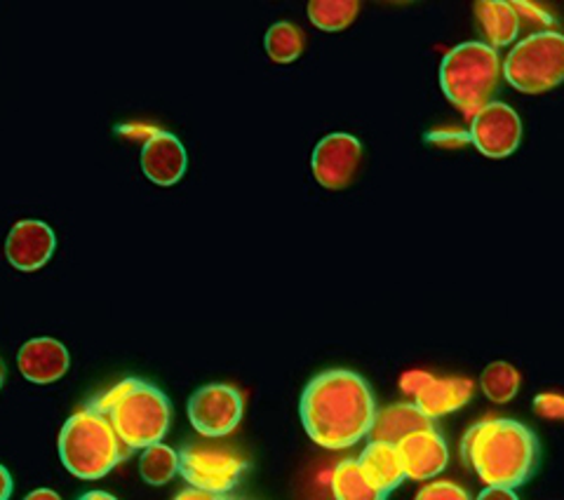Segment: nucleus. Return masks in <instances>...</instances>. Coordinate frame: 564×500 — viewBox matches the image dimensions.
<instances>
[{"label": "nucleus", "mask_w": 564, "mask_h": 500, "mask_svg": "<svg viewBox=\"0 0 564 500\" xmlns=\"http://www.w3.org/2000/svg\"><path fill=\"white\" fill-rule=\"evenodd\" d=\"M299 416L317 446L329 452L350 449L372 431L377 416L372 385L348 369L317 373L302 392Z\"/></svg>", "instance_id": "obj_1"}, {"label": "nucleus", "mask_w": 564, "mask_h": 500, "mask_svg": "<svg viewBox=\"0 0 564 500\" xmlns=\"http://www.w3.org/2000/svg\"><path fill=\"white\" fill-rule=\"evenodd\" d=\"M462 456L487 487L516 491L536 470L539 439L524 423L494 416L468 427L462 439Z\"/></svg>", "instance_id": "obj_2"}, {"label": "nucleus", "mask_w": 564, "mask_h": 500, "mask_svg": "<svg viewBox=\"0 0 564 500\" xmlns=\"http://www.w3.org/2000/svg\"><path fill=\"white\" fill-rule=\"evenodd\" d=\"M111 423L120 444L144 452L161 444L172 425V404L161 388L141 379H126L99 395L93 404Z\"/></svg>", "instance_id": "obj_3"}, {"label": "nucleus", "mask_w": 564, "mask_h": 500, "mask_svg": "<svg viewBox=\"0 0 564 500\" xmlns=\"http://www.w3.org/2000/svg\"><path fill=\"white\" fill-rule=\"evenodd\" d=\"M501 83L499 52L482 41H468L452 47L440 64V87L447 101L473 118L494 101Z\"/></svg>", "instance_id": "obj_4"}, {"label": "nucleus", "mask_w": 564, "mask_h": 500, "mask_svg": "<svg viewBox=\"0 0 564 500\" xmlns=\"http://www.w3.org/2000/svg\"><path fill=\"white\" fill-rule=\"evenodd\" d=\"M59 458L74 477L95 481L109 475L126 458V446L120 444L104 414L93 406H85L62 427Z\"/></svg>", "instance_id": "obj_5"}, {"label": "nucleus", "mask_w": 564, "mask_h": 500, "mask_svg": "<svg viewBox=\"0 0 564 500\" xmlns=\"http://www.w3.org/2000/svg\"><path fill=\"white\" fill-rule=\"evenodd\" d=\"M501 78L524 95L551 93L564 78L562 33L536 31L518 41L501 62Z\"/></svg>", "instance_id": "obj_6"}, {"label": "nucleus", "mask_w": 564, "mask_h": 500, "mask_svg": "<svg viewBox=\"0 0 564 500\" xmlns=\"http://www.w3.org/2000/svg\"><path fill=\"white\" fill-rule=\"evenodd\" d=\"M247 460L221 446L188 444L180 452V475L186 479L188 489H196L212 498L228 496L242 479Z\"/></svg>", "instance_id": "obj_7"}, {"label": "nucleus", "mask_w": 564, "mask_h": 500, "mask_svg": "<svg viewBox=\"0 0 564 500\" xmlns=\"http://www.w3.org/2000/svg\"><path fill=\"white\" fill-rule=\"evenodd\" d=\"M188 421L193 431L207 439L231 435L242 421V392L226 383H209L198 388L188 400Z\"/></svg>", "instance_id": "obj_8"}, {"label": "nucleus", "mask_w": 564, "mask_h": 500, "mask_svg": "<svg viewBox=\"0 0 564 500\" xmlns=\"http://www.w3.org/2000/svg\"><path fill=\"white\" fill-rule=\"evenodd\" d=\"M468 141L487 157H508L522 141V120L506 101H489L470 118Z\"/></svg>", "instance_id": "obj_9"}, {"label": "nucleus", "mask_w": 564, "mask_h": 500, "mask_svg": "<svg viewBox=\"0 0 564 500\" xmlns=\"http://www.w3.org/2000/svg\"><path fill=\"white\" fill-rule=\"evenodd\" d=\"M362 165V141L348 132H332L317 141L311 157L315 182L327 191H344Z\"/></svg>", "instance_id": "obj_10"}, {"label": "nucleus", "mask_w": 564, "mask_h": 500, "mask_svg": "<svg viewBox=\"0 0 564 500\" xmlns=\"http://www.w3.org/2000/svg\"><path fill=\"white\" fill-rule=\"evenodd\" d=\"M57 249V236L45 221H17L6 240V257L12 268L24 273L41 271Z\"/></svg>", "instance_id": "obj_11"}, {"label": "nucleus", "mask_w": 564, "mask_h": 500, "mask_svg": "<svg viewBox=\"0 0 564 500\" xmlns=\"http://www.w3.org/2000/svg\"><path fill=\"white\" fill-rule=\"evenodd\" d=\"M404 479L433 481L449 463V446L435 427H426L395 444Z\"/></svg>", "instance_id": "obj_12"}, {"label": "nucleus", "mask_w": 564, "mask_h": 500, "mask_svg": "<svg viewBox=\"0 0 564 500\" xmlns=\"http://www.w3.org/2000/svg\"><path fill=\"white\" fill-rule=\"evenodd\" d=\"M17 367H20L26 381L50 385L66 377L70 367V355L66 346L52 336L29 338L20 352H17Z\"/></svg>", "instance_id": "obj_13"}, {"label": "nucleus", "mask_w": 564, "mask_h": 500, "mask_svg": "<svg viewBox=\"0 0 564 500\" xmlns=\"http://www.w3.org/2000/svg\"><path fill=\"white\" fill-rule=\"evenodd\" d=\"M188 155L180 139L170 132H155L141 149V170L155 186H174L186 174Z\"/></svg>", "instance_id": "obj_14"}, {"label": "nucleus", "mask_w": 564, "mask_h": 500, "mask_svg": "<svg viewBox=\"0 0 564 500\" xmlns=\"http://www.w3.org/2000/svg\"><path fill=\"white\" fill-rule=\"evenodd\" d=\"M473 392H475V383L470 379H464V377L440 379L429 373L423 385L414 392L412 404L429 421H435L466 406L473 400Z\"/></svg>", "instance_id": "obj_15"}, {"label": "nucleus", "mask_w": 564, "mask_h": 500, "mask_svg": "<svg viewBox=\"0 0 564 500\" xmlns=\"http://www.w3.org/2000/svg\"><path fill=\"white\" fill-rule=\"evenodd\" d=\"M356 460L365 479L383 496L395 491L404 481L402 463L393 444L369 442Z\"/></svg>", "instance_id": "obj_16"}, {"label": "nucleus", "mask_w": 564, "mask_h": 500, "mask_svg": "<svg viewBox=\"0 0 564 500\" xmlns=\"http://www.w3.org/2000/svg\"><path fill=\"white\" fill-rule=\"evenodd\" d=\"M433 427V421L423 416L419 409L410 402H400L377 409V416L369 431V442H383V444H400L404 437H410L419 431Z\"/></svg>", "instance_id": "obj_17"}, {"label": "nucleus", "mask_w": 564, "mask_h": 500, "mask_svg": "<svg viewBox=\"0 0 564 500\" xmlns=\"http://www.w3.org/2000/svg\"><path fill=\"white\" fill-rule=\"evenodd\" d=\"M475 22H478L485 41L489 47L499 52V47H508L518 41L520 35V17L513 6L506 0H480L475 3Z\"/></svg>", "instance_id": "obj_18"}, {"label": "nucleus", "mask_w": 564, "mask_h": 500, "mask_svg": "<svg viewBox=\"0 0 564 500\" xmlns=\"http://www.w3.org/2000/svg\"><path fill=\"white\" fill-rule=\"evenodd\" d=\"M329 489L334 500H386L388 498L369 485L365 475L360 472L356 458H346L332 470Z\"/></svg>", "instance_id": "obj_19"}, {"label": "nucleus", "mask_w": 564, "mask_h": 500, "mask_svg": "<svg viewBox=\"0 0 564 500\" xmlns=\"http://www.w3.org/2000/svg\"><path fill=\"white\" fill-rule=\"evenodd\" d=\"M263 47H267V55L271 57V62L292 64L304 55L306 33L302 31V26H296L294 22H275L267 31Z\"/></svg>", "instance_id": "obj_20"}, {"label": "nucleus", "mask_w": 564, "mask_h": 500, "mask_svg": "<svg viewBox=\"0 0 564 500\" xmlns=\"http://www.w3.org/2000/svg\"><path fill=\"white\" fill-rule=\"evenodd\" d=\"M139 475L151 487H163L167 481L180 475V452L167 444H153L141 452L139 458Z\"/></svg>", "instance_id": "obj_21"}, {"label": "nucleus", "mask_w": 564, "mask_h": 500, "mask_svg": "<svg viewBox=\"0 0 564 500\" xmlns=\"http://www.w3.org/2000/svg\"><path fill=\"white\" fill-rule=\"evenodd\" d=\"M360 3L358 0H311L308 20L321 31H344L358 20Z\"/></svg>", "instance_id": "obj_22"}, {"label": "nucleus", "mask_w": 564, "mask_h": 500, "mask_svg": "<svg viewBox=\"0 0 564 500\" xmlns=\"http://www.w3.org/2000/svg\"><path fill=\"white\" fill-rule=\"evenodd\" d=\"M520 371L508 362H491L480 373V388L494 404H508L520 392Z\"/></svg>", "instance_id": "obj_23"}, {"label": "nucleus", "mask_w": 564, "mask_h": 500, "mask_svg": "<svg viewBox=\"0 0 564 500\" xmlns=\"http://www.w3.org/2000/svg\"><path fill=\"white\" fill-rule=\"evenodd\" d=\"M414 500H470V496L464 487H458L456 481L437 479L429 481L426 487H421Z\"/></svg>", "instance_id": "obj_24"}, {"label": "nucleus", "mask_w": 564, "mask_h": 500, "mask_svg": "<svg viewBox=\"0 0 564 500\" xmlns=\"http://www.w3.org/2000/svg\"><path fill=\"white\" fill-rule=\"evenodd\" d=\"M510 6H513V10L518 12L520 22L529 20V24L541 26V31H551V26L555 22L553 14L549 10H543L541 6H536V3H524V0H518V3H510Z\"/></svg>", "instance_id": "obj_25"}, {"label": "nucleus", "mask_w": 564, "mask_h": 500, "mask_svg": "<svg viewBox=\"0 0 564 500\" xmlns=\"http://www.w3.org/2000/svg\"><path fill=\"white\" fill-rule=\"evenodd\" d=\"M534 412L541 419L560 421L564 416V400L557 392H541V395L534 398Z\"/></svg>", "instance_id": "obj_26"}, {"label": "nucleus", "mask_w": 564, "mask_h": 500, "mask_svg": "<svg viewBox=\"0 0 564 500\" xmlns=\"http://www.w3.org/2000/svg\"><path fill=\"white\" fill-rule=\"evenodd\" d=\"M426 141H431V144L440 149H452V151L464 144H470L468 132H462V130H435L426 134Z\"/></svg>", "instance_id": "obj_27"}, {"label": "nucleus", "mask_w": 564, "mask_h": 500, "mask_svg": "<svg viewBox=\"0 0 564 500\" xmlns=\"http://www.w3.org/2000/svg\"><path fill=\"white\" fill-rule=\"evenodd\" d=\"M475 500H520V496L513 489H503V487H487L480 491V496Z\"/></svg>", "instance_id": "obj_28"}, {"label": "nucleus", "mask_w": 564, "mask_h": 500, "mask_svg": "<svg viewBox=\"0 0 564 500\" xmlns=\"http://www.w3.org/2000/svg\"><path fill=\"white\" fill-rule=\"evenodd\" d=\"M12 489H14L12 475H10V470L3 466V463H0V500H10Z\"/></svg>", "instance_id": "obj_29"}, {"label": "nucleus", "mask_w": 564, "mask_h": 500, "mask_svg": "<svg viewBox=\"0 0 564 500\" xmlns=\"http://www.w3.org/2000/svg\"><path fill=\"white\" fill-rule=\"evenodd\" d=\"M24 500H62V496L52 489H35Z\"/></svg>", "instance_id": "obj_30"}, {"label": "nucleus", "mask_w": 564, "mask_h": 500, "mask_svg": "<svg viewBox=\"0 0 564 500\" xmlns=\"http://www.w3.org/2000/svg\"><path fill=\"white\" fill-rule=\"evenodd\" d=\"M174 500H215V498L207 496V493H200L196 489H184V491L174 496Z\"/></svg>", "instance_id": "obj_31"}, {"label": "nucleus", "mask_w": 564, "mask_h": 500, "mask_svg": "<svg viewBox=\"0 0 564 500\" xmlns=\"http://www.w3.org/2000/svg\"><path fill=\"white\" fill-rule=\"evenodd\" d=\"M78 500H118V498L113 493H106V491H87Z\"/></svg>", "instance_id": "obj_32"}, {"label": "nucleus", "mask_w": 564, "mask_h": 500, "mask_svg": "<svg viewBox=\"0 0 564 500\" xmlns=\"http://www.w3.org/2000/svg\"><path fill=\"white\" fill-rule=\"evenodd\" d=\"M3 383H6V365L0 360V388H3Z\"/></svg>", "instance_id": "obj_33"}, {"label": "nucleus", "mask_w": 564, "mask_h": 500, "mask_svg": "<svg viewBox=\"0 0 564 500\" xmlns=\"http://www.w3.org/2000/svg\"><path fill=\"white\" fill-rule=\"evenodd\" d=\"M215 500H238V498H231V496H221V498H215Z\"/></svg>", "instance_id": "obj_34"}]
</instances>
